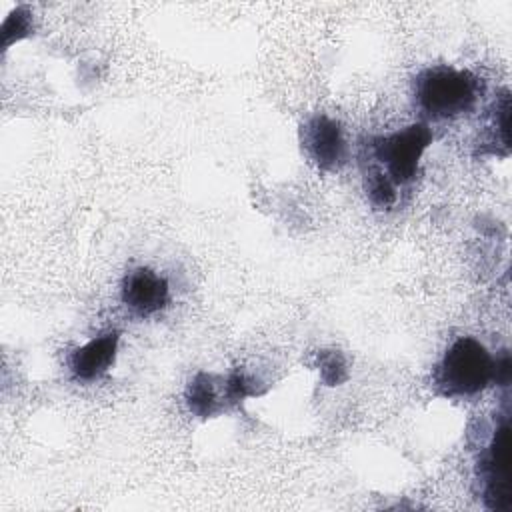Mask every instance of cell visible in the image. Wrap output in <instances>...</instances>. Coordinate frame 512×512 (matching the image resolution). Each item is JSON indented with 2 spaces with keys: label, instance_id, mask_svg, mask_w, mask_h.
I'll return each mask as SVG.
<instances>
[{
  "label": "cell",
  "instance_id": "cell-8",
  "mask_svg": "<svg viewBox=\"0 0 512 512\" xmlns=\"http://www.w3.org/2000/svg\"><path fill=\"white\" fill-rule=\"evenodd\" d=\"M186 404L194 416L210 418L220 414L224 408L232 406L228 392V378L216 374L198 372L186 388Z\"/></svg>",
  "mask_w": 512,
  "mask_h": 512
},
{
  "label": "cell",
  "instance_id": "cell-9",
  "mask_svg": "<svg viewBox=\"0 0 512 512\" xmlns=\"http://www.w3.org/2000/svg\"><path fill=\"white\" fill-rule=\"evenodd\" d=\"M366 192L376 208H390L396 202V184L390 182L380 170H374L366 178Z\"/></svg>",
  "mask_w": 512,
  "mask_h": 512
},
{
  "label": "cell",
  "instance_id": "cell-3",
  "mask_svg": "<svg viewBox=\"0 0 512 512\" xmlns=\"http://www.w3.org/2000/svg\"><path fill=\"white\" fill-rule=\"evenodd\" d=\"M432 142V132L426 124H410L402 130L378 136L372 140V156L382 166L378 168L396 186L416 178L418 164Z\"/></svg>",
  "mask_w": 512,
  "mask_h": 512
},
{
  "label": "cell",
  "instance_id": "cell-10",
  "mask_svg": "<svg viewBox=\"0 0 512 512\" xmlns=\"http://www.w3.org/2000/svg\"><path fill=\"white\" fill-rule=\"evenodd\" d=\"M320 372H322V378H324L328 384H338V382H342L344 376H346V364H344V360L340 358V354L330 352L328 356L322 358V362H320Z\"/></svg>",
  "mask_w": 512,
  "mask_h": 512
},
{
  "label": "cell",
  "instance_id": "cell-7",
  "mask_svg": "<svg viewBox=\"0 0 512 512\" xmlns=\"http://www.w3.org/2000/svg\"><path fill=\"white\" fill-rule=\"evenodd\" d=\"M118 340V332H106L76 348L70 356L72 376L82 382H92L106 374L116 360Z\"/></svg>",
  "mask_w": 512,
  "mask_h": 512
},
{
  "label": "cell",
  "instance_id": "cell-6",
  "mask_svg": "<svg viewBox=\"0 0 512 512\" xmlns=\"http://www.w3.org/2000/svg\"><path fill=\"white\" fill-rule=\"evenodd\" d=\"M124 306L136 316H152L168 304V282L150 268L130 270L120 288Z\"/></svg>",
  "mask_w": 512,
  "mask_h": 512
},
{
  "label": "cell",
  "instance_id": "cell-5",
  "mask_svg": "<svg viewBox=\"0 0 512 512\" xmlns=\"http://www.w3.org/2000/svg\"><path fill=\"white\" fill-rule=\"evenodd\" d=\"M302 146L320 170H338L346 162L342 126L330 116L316 114L302 126Z\"/></svg>",
  "mask_w": 512,
  "mask_h": 512
},
{
  "label": "cell",
  "instance_id": "cell-11",
  "mask_svg": "<svg viewBox=\"0 0 512 512\" xmlns=\"http://www.w3.org/2000/svg\"><path fill=\"white\" fill-rule=\"evenodd\" d=\"M510 374H512V362H510V354L504 350L500 358L494 360V382L500 386H508Z\"/></svg>",
  "mask_w": 512,
  "mask_h": 512
},
{
  "label": "cell",
  "instance_id": "cell-1",
  "mask_svg": "<svg viewBox=\"0 0 512 512\" xmlns=\"http://www.w3.org/2000/svg\"><path fill=\"white\" fill-rule=\"evenodd\" d=\"M414 94L426 116L434 120L456 118L474 108L480 96V80L468 70L432 66L416 76Z\"/></svg>",
  "mask_w": 512,
  "mask_h": 512
},
{
  "label": "cell",
  "instance_id": "cell-4",
  "mask_svg": "<svg viewBox=\"0 0 512 512\" xmlns=\"http://www.w3.org/2000/svg\"><path fill=\"white\" fill-rule=\"evenodd\" d=\"M480 476L484 482V502L490 510L512 508V480H510V426L502 422L488 444L480 462Z\"/></svg>",
  "mask_w": 512,
  "mask_h": 512
},
{
  "label": "cell",
  "instance_id": "cell-2",
  "mask_svg": "<svg viewBox=\"0 0 512 512\" xmlns=\"http://www.w3.org/2000/svg\"><path fill=\"white\" fill-rule=\"evenodd\" d=\"M490 382H494V358L470 336L454 340L434 370V386L448 398L474 396Z\"/></svg>",
  "mask_w": 512,
  "mask_h": 512
}]
</instances>
